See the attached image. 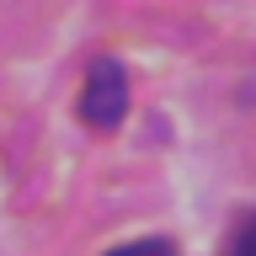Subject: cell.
Returning a JSON list of instances; mask_svg holds the SVG:
<instances>
[{"instance_id":"6da1fadb","label":"cell","mask_w":256,"mask_h":256,"mask_svg":"<svg viewBox=\"0 0 256 256\" xmlns=\"http://www.w3.org/2000/svg\"><path fill=\"white\" fill-rule=\"evenodd\" d=\"M75 112H80V123L86 128H118L123 123V112H128V70L118 59H91L86 64V80H80V102H75Z\"/></svg>"},{"instance_id":"7a4b0ae2","label":"cell","mask_w":256,"mask_h":256,"mask_svg":"<svg viewBox=\"0 0 256 256\" xmlns=\"http://www.w3.org/2000/svg\"><path fill=\"white\" fill-rule=\"evenodd\" d=\"M107 256H176V246L166 235H144V240H128V246H112Z\"/></svg>"},{"instance_id":"3957f363","label":"cell","mask_w":256,"mask_h":256,"mask_svg":"<svg viewBox=\"0 0 256 256\" xmlns=\"http://www.w3.org/2000/svg\"><path fill=\"white\" fill-rule=\"evenodd\" d=\"M235 256H256V214L240 224V235H235Z\"/></svg>"}]
</instances>
